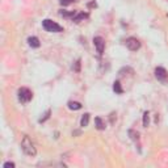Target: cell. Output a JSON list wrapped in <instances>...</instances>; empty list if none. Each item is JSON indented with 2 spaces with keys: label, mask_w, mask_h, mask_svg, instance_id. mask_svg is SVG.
<instances>
[{
  "label": "cell",
  "mask_w": 168,
  "mask_h": 168,
  "mask_svg": "<svg viewBox=\"0 0 168 168\" xmlns=\"http://www.w3.org/2000/svg\"><path fill=\"white\" fill-rule=\"evenodd\" d=\"M21 148L28 156H36L37 155V148H36L34 143L32 142V139L28 135H25L21 140Z\"/></svg>",
  "instance_id": "6da1fadb"
},
{
  "label": "cell",
  "mask_w": 168,
  "mask_h": 168,
  "mask_svg": "<svg viewBox=\"0 0 168 168\" xmlns=\"http://www.w3.org/2000/svg\"><path fill=\"white\" fill-rule=\"evenodd\" d=\"M42 26H44V29L46 30V32H50V33H60V32H63V26H60L59 24L55 23V21L49 20V19L42 21Z\"/></svg>",
  "instance_id": "7a4b0ae2"
},
{
  "label": "cell",
  "mask_w": 168,
  "mask_h": 168,
  "mask_svg": "<svg viewBox=\"0 0 168 168\" xmlns=\"http://www.w3.org/2000/svg\"><path fill=\"white\" fill-rule=\"evenodd\" d=\"M17 95H19V100H20V101L23 103V104L29 103L30 100L33 99V93H32V91H30L29 88H25V87L20 88L19 92H17Z\"/></svg>",
  "instance_id": "3957f363"
},
{
  "label": "cell",
  "mask_w": 168,
  "mask_h": 168,
  "mask_svg": "<svg viewBox=\"0 0 168 168\" xmlns=\"http://www.w3.org/2000/svg\"><path fill=\"white\" fill-rule=\"evenodd\" d=\"M155 76H156L158 80L163 81V83H166L168 80V72L163 67H156V68H155Z\"/></svg>",
  "instance_id": "277c9868"
},
{
  "label": "cell",
  "mask_w": 168,
  "mask_h": 168,
  "mask_svg": "<svg viewBox=\"0 0 168 168\" xmlns=\"http://www.w3.org/2000/svg\"><path fill=\"white\" fill-rule=\"evenodd\" d=\"M126 47L131 51H137V50H139L140 49V42L137 38L130 37V38L126 39Z\"/></svg>",
  "instance_id": "5b68a950"
},
{
  "label": "cell",
  "mask_w": 168,
  "mask_h": 168,
  "mask_svg": "<svg viewBox=\"0 0 168 168\" xmlns=\"http://www.w3.org/2000/svg\"><path fill=\"white\" fill-rule=\"evenodd\" d=\"M93 45H95V47H96L97 53H99L100 55H103L104 49H105V41H104V38L103 37H95L93 38Z\"/></svg>",
  "instance_id": "8992f818"
},
{
  "label": "cell",
  "mask_w": 168,
  "mask_h": 168,
  "mask_svg": "<svg viewBox=\"0 0 168 168\" xmlns=\"http://www.w3.org/2000/svg\"><path fill=\"white\" fill-rule=\"evenodd\" d=\"M89 17V15L88 13H84V12H80V13H76L75 17L72 20L75 21V23H80V21H84L85 19H88Z\"/></svg>",
  "instance_id": "52a82bcc"
},
{
  "label": "cell",
  "mask_w": 168,
  "mask_h": 168,
  "mask_svg": "<svg viewBox=\"0 0 168 168\" xmlns=\"http://www.w3.org/2000/svg\"><path fill=\"white\" fill-rule=\"evenodd\" d=\"M28 44H29V46L36 47V49L41 46V42H39V39L37 37H29L28 38Z\"/></svg>",
  "instance_id": "ba28073f"
},
{
  "label": "cell",
  "mask_w": 168,
  "mask_h": 168,
  "mask_svg": "<svg viewBox=\"0 0 168 168\" xmlns=\"http://www.w3.org/2000/svg\"><path fill=\"white\" fill-rule=\"evenodd\" d=\"M95 125H96V129L97 130H105V122H104L100 117H96L95 118Z\"/></svg>",
  "instance_id": "9c48e42d"
},
{
  "label": "cell",
  "mask_w": 168,
  "mask_h": 168,
  "mask_svg": "<svg viewBox=\"0 0 168 168\" xmlns=\"http://www.w3.org/2000/svg\"><path fill=\"white\" fill-rule=\"evenodd\" d=\"M89 113H84L83 114V117H81V120H80V126L81 127H85V126H88V124H89Z\"/></svg>",
  "instance_id": "30bf717a"
},
{
  "label": "cell",
  "mask_w": 168,
  "mask_h": 168,
  "mask_svg": "<svg viewBox=\"0 0 168 168\" xmlns=\"http://www.w3.org/2000/svg\"><path fill=\"white\" fill-rule=\"evenodd\" d=\"M129 135H130V138L134 140L135 143H138V146H139V134H138V131H135V130H129Z\"/></svg>",
  "instance_id": "8fae6325"
},
{
  "label": "cell",
  "mask_w": 168,
  "mask_h": 168,
  "mask_svg": "<svg viewBox=\"0 0 168 168\" xmlns=\"http://www.w3.org/2000/svg\"><path fill=\"white\" fill-rule=\"evenodd\" d=\"M68 108L71 109V111H79V109H81V104L78 103V101H70Z\"/></svg>",
  "instance_id": "7c38bea8"
},
{
  "label": "cell",
  "mask_w": 168,
  "mask_h": 168,
  "mask_svg": "<svg viewBox=\"0 0 168 168\" xmlns=\"http://www.w3.org/2000/svg\"><path fill=\"white\" fill-rule=\"evenodd\" d=\"M59 15H60V16H63V17H66V19H68V17H72V19H74L75 15H76V12H75V11H71V12L59 11Z\"/></svg>",
  "instance_id": "4fadbf2b"
},
{
  "label": "cell",
  "mask_w": 168,
  "mask_h": 168,
  "mask_svg": "<svg viewBox=\"0 0 168 168\" xmlns=\"http://www.w3.org/2000/svg\"><path fill=\"white\" fill-rule=\"evenodd\" d=\"M113 91H114L116 93H120V95L124 92V89H122L120 81H114V83H113Z\"/></svg>",
  "instance_id": "5bb4252c"
},
{
  "label": "cell",
  "mask_w": 168,
  "mask_h": 168,
  "mask_svg": "<svg viewBox=\"0 0 168 168\" xmlns=\"http://www.w3.org/2000/svg\"><path fill=\"white\" fill-rule=\"evenodd\" d=\"M148 122H150V116H148V112H145V113H143V126L147 127V126H148Z\"/></svg>",
  "instance_id": "9a60e30c"
},
{
  "label": "cell",
  "mask_w": 168,
  "mask_h": 168,
  "mask_svg": "<svg viewBox=\"0 0 168 168\" xmlns=\"http://www.w3.org/2000/svg\"><path fill=\"white\" fill-rule=\"evenodd\" d=\"M75 1H78V0H59V4L63 5V7H67V5L72 4V3H75Z\"/></svg>",
  "instance_id": "2e32d148"
},
{
  "label": "cell",
  "mask_w": 168,
  "mask_h": 168,
  "mask_svg": "<svg viewBox=\"0 0 168 168\" xmlns=\"http://www.w3.org/2000/svg\"><path fill=\"white\" fill-rule=\"evenodd\" d=\"M50 113H51L50 109H49V111H46V113H45V114H44V117H42L41 120H39V122H45L46 120H49V117H50Z\"/></svg>",
  "instance_id": "e0dca14e"
},
{
  "label": "cell",
  "mask_w": 168,
  "mask_h": 168,
  "mask_svg": "<svg viewBox=\"0 0 168 168\" xmlns=\"http://www.w3.org/2000/svg\"><path fill=\"white\" fill-rule=\"evenodd\" d=\"M75 71H76V72L80 71V59L76 60V63H75Z\"/></svg>",
  "instance_id": "ac0fdd59"
},
{
  "label": "cell",
  "mask_w": 168,
  "mask_h": 168,
  "mask_svg": "<svg viewBox=\"0 0 168 168\" xmlns=\"http://www.w3.org/2000/svg\"><path fill=\"white\" fill-rule=\"evenodd\" d=\"M3 167H4V168H9V167H11V168H15V163H12V161H8V163H5Z\"/></svg>",
  "instance_id": "d6986e66"
},
{
  "label": "cell",
  "mask_w": 168,
  "mask_h": 168,
  "mask_svg": "<svg viewBox=\"0 0 168 168\" xmlns=\"http://www.w3.org/2000/svg\"><path fill=\"white\" fill-rule=\"evenodd\" d=\"M88 7H96V3H95V1L89 3V4H88Z\"/></svg>",
  "instance_id": "ffe728a7"
}]
</instances>
